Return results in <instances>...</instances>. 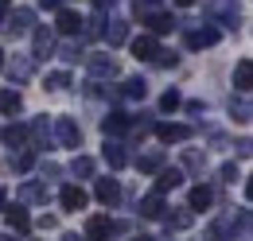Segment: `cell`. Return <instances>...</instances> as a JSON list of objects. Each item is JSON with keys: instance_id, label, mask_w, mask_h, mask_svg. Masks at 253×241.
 I'll return each mask as SVG.
<instances>
[{"instance_id": "6da1fadb", "label": "cell", "mask_w": 253, "mask_h": 241, "mask_svg": "<svg viewBox=\"0 0 253 241\" xmlns=\"http://www.w3.org/2000/svg\"><path fill=\"white\" fill-rule=\"evenodd\" d=\"M55 132H59V140H63L66 148H78V144H82V128H78L70 117H59V120H55Z\"/></svg>"}, {"instance_id": "7a4b0ae2", "label": "cell", "mask_w": 253, "mask_h": 241, "mask_svg": "<svg viewBox=\"0 0 253 241\" xmlns=\"http://www.w3.org/2000/svg\"><path fill=\"white\" fill-rule=\"evenodd\" d=\"M156 136L164 140V144H179V140L191 136V128L187 124H156Z\"/></svg>"}, {"instance_id": "3957f363", "label": "cell", "mask_w": 253, "mask_h": 241, "mask_svg": "<svg viewBox=\"0 0 253 241\" xmlns=\"http://www.w3.org/2000/svg\"><path fill=\"white\" fill-rule=\"evenodd\" d=\"M59 202H63V210H82V206H86V191H82V187H63Z\"/></svg>"}, {"instance_id": "277c9868", "label": "cell", "mask_w": 253, "mask_h": 241, "mask_svg": "<svg viewBox=\"0 0 253 241\" xmlns=\"http://www.w3.org/2000/svg\"><path fill=\"white\" fill-rule=\"evenodd\" d=\"M218 43V28H199L187 35V47H214Z\"/></svg>"}, {"instance_id": "5b68a950", "label": "cell", "mask_w": 253, "mask_h": 241, "mask_svg": "<svg viewBox=\"0 0 253 241\" xmlns=\"http://www.w3.org/2000/svg\"><path fill=\"white\" fill-rule=\"evenodd\" d=\"M101 35H105V43H109V47H117V43H125L128 24H125V20H109V28L101 31Z\"/></svg>"}, {"instance_id": "8992f818", "label": "cell", "mask_w": 253, "mask_h": 241, "mask_svg": "<svg viewBox=\"0 0 253 241\" xmlns=\"http://www.w3.org/2000/svg\"><path fill=\"white\" fill-rule=\"evenodd\" d=\"M113 230H117V226H113L109 218H94V222L86 226V238H90V241H101V238H109Z\"/></svg>"}, {"instance_id": "52a82bcc", "label": "cell", "mask_w": 253, "mask_h": 241, "mask_svg": "<svg viewBox=\"0 0 253 241\" xmlns=\"http://www.w3.org/2000/svg\"><path fill=\"white\" fill-rule=\"evenodd\" d=\"M234 82H238V90H242V93L253 86V62L250 59H242L238 66H234Z\"/></svg>"}, {"instance_id": "ba28073f", "label": "cell", "mask_w": 253, "mask_h": 241, "mask_svg": "<svg viewBox=\"0 0 253 241\" xmlns=\"http://www.w3.org/2000/svg\"><path fill=\"white\" fill-rule=\"evenodd\" d=\"M179 183H183V171H179V167H168V171H160V179H156V195L171 191V187H179Z\"/></svg>"}, {"instance_id": "9c48e42d", "label": "cell", "mask_w": 253, "mask_h": 241, "mask_svg": "<svg viewBox=\"0 0 253 241\" xmlns=\"http://www.w3.org/2000/svg\"><path fill=\"white\" fill-rule=\"evenodd\" d=\"M97 199H101L105 206H113V202L121 199V187H117L113 179H97Z\"/></svg>"}, {"instance_id": "30bf717a", "label": "cell", "mask_w": 253, "mask_h": 241, "mask_svg": "<svg viewBox=\"0 0 253 241\" xmlns=\"http://www.w3.org/2000/svg\"><path fill=\"white\" fill-rule=\"evenodd\" d=\"M132 55H136V59H152V55H156V39H152V35L132 39Z\"/></svg>"}, {"instance_id": "8fae6325", "label": "cell", "mask_w": 253, "mask_h": 241, "mask_svg": "<svg viewBox=\"0 0 253 241\" xmlns=\"http://www.w3.org/2000/svg\"><path fill=\"white\" fill-rule=\"evenodd\" d=\"M211 202H214V191L211 187H195L191 191V210H207Z\"/></svg>"}, {"instance_id": "7c38bea8", "label": "cell", "mask_w": 253, "mask_h": 241, "mask_svg": "<svg viewBox=\"0 0 253 241\" xmlns=\"http://www.w3.org/2000/svg\"><path fill=\"white\" fill-rule=\"evenodd\" d=\"M101 128H105V136H117V132H125V128H128V117H125V113H109V117L101 120Z\"/></svg>"}, {"instance_id": "4fadbf2b", "label": "cell", "mask_w": 253, "mask_h": 241, "mask_svg": "<svg viewBox=\"0 0 253 241\" xmlns=\"http://www.w3.org/2000/svg\"><path fill=\"white\" fill-rule=\"evenodd\" d=\"M90 70H94L97 78H113V74H117V62L105 59V55H97V59H90Z\"/></svg>"}, {"instance_id": "5bb4252c", "label": "cell", "mask_w": 253, "mask_h": 241, "mask_svg": "<svg viewBox=\"0 0 253 241\" xmlns=\"http://www.w3.org/2000/svg\"><path fill=\"white\" fill-rule=\"evenodd\" d=\"M8 28H12V35H16V31H28L32 28V8H16L12 20H8Z\"/></svg>"}, {"instance_id": "9a60e30c", "label": "cell", "mask_w": 253, "mask_h": 241, "mask_svg": "<svg viewBox=\"0 0 253 241\" xmlns=\"http://www.w3.org/2000/svg\"><path fill=\"white\" fill-rule=\"evenodd\" d=\"M0 136H4V144H8V148H20V144H24V136H28V128H24V124H8Z\"/></svg>"}, {"instance_id": "2e32d148", "label": "cell", "mask_w": 253, "mask_h": 241, "mask_svg": "<svg viewBox=\"0 0 253 241\" xmlns=\"http://www.w3.org/2000/svg\"><path fill=\"white\" fill-rule=\"evenodd\" d=\"M20 93L16 90H0V113H20Z\"/></svg>"}, {"instance_id": "e0dca14e", "label": "cell", "mask_w": 253, "mask_h": 241, "mask_svg": "<svg viewBox=\"0 0 253 241\" xmlns=\"http://www.w3.org/2000/svg\"><path fill=\"white\" fill-rule=\"evenodd\" d=\"M51 47H55V35H51L47 28H39V31H35V55L43 59V55H47Z\"/></svg>"}, {"instance_id": "ac0fdd59", "label": "cell", "mask_w": 253, "mask_h": 241, "mask_svg": "<svg viewBox=\"0 0 253 241\" xmlns=\"http://www.w3.org/2000/svg\"><path fill=\"white\" fill-rule=\"evenodd\" d=\"M140 214H144V218H160V214H164V199H160V195H148V199L140 202Z\"/></svg>"}, {"instance_id": "d6986e66", "label": "cell", "mask_w": 253, "mask_h": 241, "mask_svg": "<svg viewBox=\"0 0 253 241\" xmlns=\"http://www.w3.org/2000/svg\"><path fill=\"white\" fill-rule=\"evenodd\" d=\"M101 156H105V163H109V167H125V148H121V144H105Z\"/></svg>"}, {"instance_id": "ffe728a7", "label": "cell", "mask_w": 253, "mask_h": 241, "mask_svg": "<svg viewBox=\"0 0 253 241\" xmlns=\"http://www.w3.org/2000/svg\"><path fill=\"white\" fill-rule=\"evenodd\" d=\"M175 24H179V20H175V16H168V12H156V16L148 20V28H152V31H171Z\"/></svg>"}, {"instance_id": "44dd1931", "label": "cell", "mask_w": 253, "mask_h": 241, "mask_svg": "<svg viewBox=\"0 0 253 241\" xmlns=\"http://www.w3.org/2000/svg\"><path fill=\"white\" fill-rule=\"evenodd\" d=\"M78 28H82V20H78L74 12H59V31H63V35H74Z\"/></svg>"}, {"instance_id": "7402d4cb", "label": "cell", "mask_w": 253, "mask_h": 241, "mask_svg": "<svg viewBox=\"0 0 253 241\" xmlns=\"http://www.w3.org/2000/svg\"><path fill=\"white\" fill-rule=\"evenodd\" d=\"M230 113H234V120H242V124H246V120H250V101H246V97H238V101H234V97H230Z\"/></svg>"}, {"instance_id": "603a6c76", "label": "cell", "mask_w": 253, "mask_h": 241, "mask_svg": "<svg viewBox=\"0 0 253 241\" xmlns=\"http://www.w3.org/2000/svg\"><path fill=\"white\" fill-rule=\"evenodd\" d=\"M8 226H12V230H28V226H32V218L20 210V206H12V210H8Z\"/></svg>"}, {"instance_id": "cb8c5ba5", "label": "cell", "mask_w": 253, "mask_h": 241, "mask_svg": "<svg viewBox=\"0 0 253 241\" xmlns=\"http://www.w3.org/2000/svg\"><path fill=\"white\" fill-rule=\"evenodd\" d=\"M148 93V82L144 78H128L125 82V97H144Z\"/></svg>"}, {"instance_id": "d4e9b609", "label": "cell", "mask_w": 253, "mask_h": 241, "mask_svg": "<svg viewBox=\"0 0 253 241\" xmlns=\"http://www.w3.org/2000/svg\"><path fill=\"white\" fill-rule=\"evenodd\" d=\"M136 163H140V171H160V163H164V156H160V152H148V156H140Z\"/></svg>"}, {"instance_id": "484cf974", "label": "cell", "mask_w": 253, "mask_h": 241, "mask_svg": "<svg viewBox=\"0 0 253 241\" xmlns=\"http://www.w3.org/2000/svg\"><path fill=\"white\" fill-rule=\"evenodd\" d=\"M70 86V78H66L63 70H55V74H47V90H66Z\"/></svg>"}, {"instance_id": "4316f807", "label": "cell", "mask_w": 253, "mask_h": 241, "mask_svg": "<svg viewBox=\"0 0 253 241\" xmlns=\"http://www.w3.org/2000/svg\"><path fill=\"white\" fill-rule=\"evenodd\" d=\"M70 171H74V175H94V160H86V156H78Z\"/></svg>"}, {"instance_id": "83f0119b", "label": "cell", "mask_w": 253, "mask_h": 241, "mask_svg": "<svg viewBox=\"0 0 253 241\" xmlns=\"http://www.w3.org/2000/svg\"><path fill=\"white\" fill-rule=\"evenodd\" d=\"M175 105H179V93H175V90H168V93H164V101H160V109H168V113H171Z\"/></svg>"}, {"instance_id": "f1b7e54d", "label": "cell", "mask_w": 253, "mask_h": 241, "mask_svg": "<svg viewBox=\"0 0 253 241\" xmlns=\"http://www.w3.org/2000/svg\"><path fill=\"white\" fill-rule=\"evenodd\" d=\"M168 226L183 230V226H191V214H168Z\"/></svg>"}, {"instance_id": "f546056e", "label": "cell", "mask_w": 253, "mask_h": 241, "mask_svg": "<svg viewBox=\"0 0 253 241\" xmlns=\"http://www.w3.org/2000/svg\"><path fill=\"white\" fill-rule=\"evenodd\" d=\"M20 199H43V187H39V183H28V187L20 191Z\"/></svg>"}, {"instance_id": "4dcf8cb0", "label": "cell", "mask_w": 253, "mask_h": 241, "mask_svg": "<svg viewBox=\"0 0 253 241\" xmlns=\"http://www.w3.org/2000/svg\"><path fill=\"white\" fill-rule=\"evenodd\" d=\"M35 163V156L32 152H24V156H20V160H16V171H28V167H32Z\"/></svg>"}, {"instance_id": "1f68e13d", "label": "cell", "mask_w": 253, "mask_h": 241, "mask_svg": "<svg viewBox=\"0 0 253 241\" xmlns=\"http://www.w3.org/2000/svg\"><path fill=\"white\" fill-rule=\"evenodd\" d=\"M78 55H82V51H78L74 43H70V47H63V59H66V62H74V59H78Z\"/></svg>"}, {"instance_id": "d6a6232c", "label": "cell", "mask_w": 253, "mask_h": 241, "mask_svg": "<svg viewBox=\"0 0 253 241\" xmlns=\"http://www.w3.org/2000/svg\"><path fill=\"white\" fill-rule=\"evenodd\" d=\"M222 179L234 183V179H238V167H234V163H226V167H222Z\"/></svg>"}, {"instance_id": "836d02e7", "label": "cell", "mask_w": 253, "mask_h": 241, "mask_svg": "<svg viewBox=\"0 0 253 241\" xmlns=\"http://www.w3.org/2000/svg\"><path fill=\"white\" fill-rule=\"evenodd\" d=\"M39 4H43V8H59L63 0H39Z\"/></svg>"}, {"instance_id": "e575fe53", "label": "cell", "mask_w": 253, "mask_h": 241, "mask_svg": "<svg viewBox=\"0 0 253 241\" xmlns=\"http://www.w3.org/2000/svg\"><path fill=\"white\" fill-rule=\"evenodd\" d=\"M97 8H109V4H117V0H94Z\"/></svg>"}, {"instance_id": "d590c367", "label": "cell", "mask_w": 253, "mask_h": 241, "mask_svg": "<svg viewBox=\"0 0 253 241\" xmlns=\"http://www.w3.org/2000/svg\"><path fill=\"white\" fill-rule=\"evenodd\" d=\"M140 4H144V8H148V4H160V0H136V8H140Z\"/></svg>"}, {"instance_id": "8d00e7d4", "label": "cell", "mask_w": 253, "mask_h": 241, "mask_svg": "<svg viewBox=\"0 0 253 241\" xmlns=\"http://www.w3.org/2000/svg\"><path fill=\"white\" fill-rule=\"evenodd\" d=\"M4 199H8V195H4V187H0V206H4Z\"/></svg>"}, {"instance_id": "74e56055", "label": "cell", "mask_w": 253, "mask_h": 241, "mask_svg": "<svg viewBox=\"0 0 253 241\" xmlns=\"http://www.w3.org/2000/svg\"><path fill=\"white\" fill-rule=\"evenodd\" d=\"M175 4H183V8H187V4H195V0H175Z\"/></svg>"}, {"instance_id": "f35d334b", "label": "cell", "mask_w": 253, "mask_h": 241, "mask_svg": "<svg viewBox=\"0 0 253 241\" xmlns=\"http://www.w3.org/2000/svg\"><path fill=\"white\" fill-rule=\"evenodd\" d=\"M66 241H82V238H74V234H70V238H66Z\"/></svg>"}, {"instance_id": "ab89813d", "label": "cell", "mask_w": 253, "mask_h": 241, "mask_svg": "<svg viewBox=\"0 0 253 241\" xmlns=\"http://www.w3.org/2000/svg\"><path fill=\"white\" fill-rule=\"evenodd\" d=\"M0 20H4V4H0Z\"/></svg>"}, {"instance_id": "60d3db41", "label": "cell", "mask_w": 253, "mask_h": 241, "mask_svg": "<svg viewBox=\"0 0 253 241\" xmlns=\"http://www.w3.org/2000/svg\"><path fill=\"white\" fill-rule=\"evenodd\" d=\"M136 241H152V238H136Z\"/></svg>"}, {"instance_id": "b9f144b4", "label": "cell", "mask_w": 253, "mask_h": 241, "mask_svg": "<svg viewBox=\"0 0 253 241\" xmlns=\"http://www.w3.org/2000/svg\"><path fill=\"white\" fill-rule=\"evenodd\" d=\"M0 66H4V55H0Z\"/></svg>"}]
</instances>
